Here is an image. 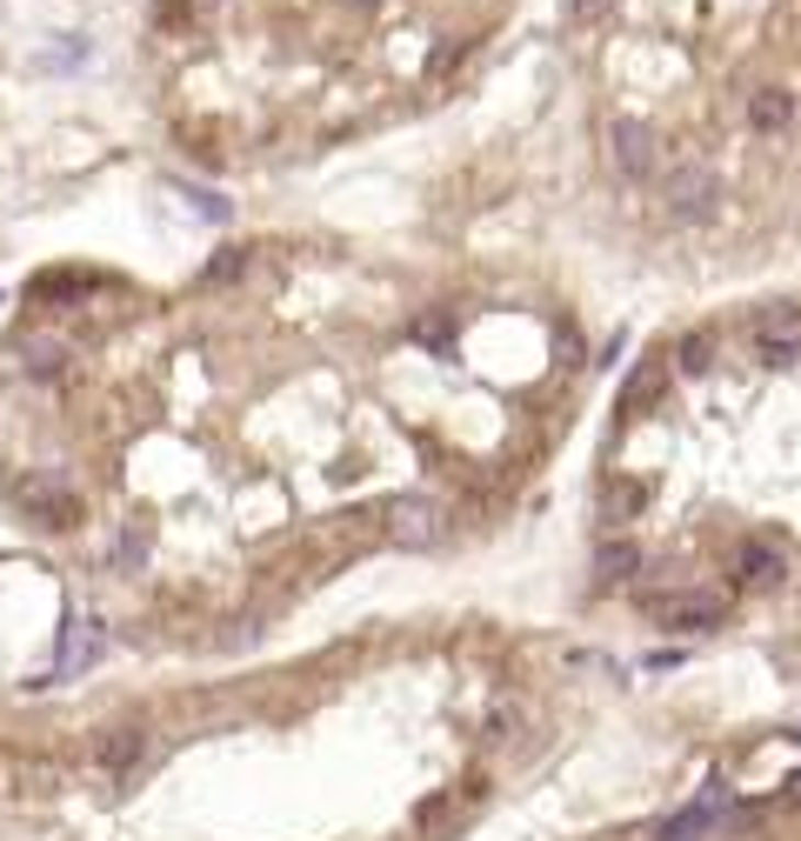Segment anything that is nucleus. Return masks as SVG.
I'll list each match as a JSON object with an SVG mask.
<instances>
[{
  "label": "nucleus",
  "instance_id": "f257e3e1",
  "mask_svg": "<svg viewBox=\"0 0 801 841\" xmlns=\"http://www.w3.org/2000/svg\"><path fill=\"white\" fill-rule=\"evenodd\" d=\"M608 154H614V175L628 188H641V181L662 175V141H655L648 121H634V114H614L608 121Z\"/></svg>",
  "mask_w": 801,
  "mask_h": 841
},
{
  "label": "nucleus",
  "instance_id": "f03ea898",
  "mask_svg": "<svg viewBox=\"0 0 801 841\" xmlns=\"http://www.w3.org/2000/svg\"><path fill=\"white\" fill-rule=\"evenodd\" d=\"M381 522H387V541L394 548H435L448 535V508H441L435 494H394L387 508H381Z\"/></svg>",
  "mask_w": 801,
  "mask_h": 841
},
{
  "label": "nucleus",
  "instance_id": "7ed1b4c3",
  "mask_svg": "<svg viewBox=\"0 0 801 841\" xmlns=\"http://www.w3.org/2000/svg\"><path fill=\"white\" fill-rule=\"evenodd\" d=\"M641 615L662 628H681V635H701V628H721L729 602L708 595V587H688V595H641Z\"/></svg>",
  "mask_w": 801,
  "mask_h": 841
},
{
  "label": "nucleus",
  "instance_id": "20e7f679",
  "mask_svg": "<svg viewBox=\"0 0 801 841\" xmlns=\"http://www.w3.org/2000/svg\"><path fill=\"white\" fill-rule=\"evenodd\" d=\"M8 494L21 501L34 522H47V528H74V522H80V494H74L60 474H21Z\"/></svg>",
  "mask_w": 801,
  "mask_h": 841
},
{
  "label": "nucleus",
  "instance_id": "39448f33",
  "mask_svg": "<svg viewBox=\"0 0 801 841\" xmlns=\"http://www.w3.org/2000/svg\"><path fill=\"white\" fill-rule=\"evenodd\" d=\"M714 201H721L714 167L688 160V167H675V175H668V214H675V221H708V214H714Z\"/></svg>",
  "mask_w": 801,
  "mask_h": 841
},
{
  "label": "nucleus",
  "instance_id": "423d86ee",
  "mask_svg": "<svg viewBox=\"0 0 801 841\" xmlns=\"http://www.w3.org/2000/svg\"><path fill=\"white\" fill-rule=\"evenodd\" d=\"M748 355H755L761 368H794V361H801V321H794V314H761V321L748 327Z\"/></svg>",
  "mask_w": 801,
  "mask_h": 841
},
{
  "label": "nucleus",
  "instance_id": "0eeeda50",
  "mask_svg": "<svg viewBox=\"0 0 801 841\" xmlns=\"http://www.w3.org/2000/svg\"><path fill=\"white\" fill-rule=\"evenodd\" d=\"M735 574H742V587H755V595H775V587L788 581V554L775 541H748L742 561H735Z\"/></svg>",
  "mask_w": 801,
  "mask_h": 841
},
{
  "label": "nucleus",
  "instance_id": "6e6552de",
  "mask_svg": "<svg viewBox=\"0 0 801 841\" xmlns=\"http://www.w3.org/2000/svg\"><path fill=\"white\" fill-rule=\"evenodd\" d=\"M721 815H729V795L721 788H708L695 808H681V815H668V828H662V841H708L714 828H721Z\"/></svg>",
  "mask_w": 801,
  "mask_h": 841
},
{
  "label": "nucleus",
  "instance_id": "1a4fd4ad",
  "mask_svg": "<svg viewBox=\"0 0 801 841\" xmlns=\"http://www.w3.org/2000/svg\"><path fill=\"white\" fill-rule=\"evenodd\" d=\"M14 355H21V368H27V374H41V381L67 374V361H74V348L60 341V334H21Z\"/></svg>",
  "mask_w": 801,
  "mask_h": 841
},
{
  "label": "nucleus",
  "instance_id": "9d476101",
  "mask_svg": "<svg viewBox=\"0 0 801 841\" xmlns=\"http://www.w3.org/2000/svg\"><path fill=\"white\" fill-rule=\"evenodd\" d=\"M788 121H794V94H788V88L748 94V127H755V134H788Z\"/></svg>",
  "mask_w": 801,
  "mask_h": 841
},
{
  "label": "nucleus",
  "instance_id": "9b49d317",
  "mask_svg": "<svg viewBox=\"0 0 801 841\" xmlns=\"http://www.w3.org/2000/svg\"><path fill=\"white\" fill-rule=\"evenodd\" d=\"M641 508H648V481H608V487H601V522H608V528L634 522Z\"/></svg>",
  "mask_w": 801,
  "mask_h": 841
},
{
  "label": "nucleus",
  "instance_id": "f8f14e48",
  "mask_svg": "<svg viewBox=\"0 0 801 841\" xmlns=\"http://www.w3.org/2000/svg\"><path fill=\"white\" fill-rule=\"evenodd\" d=\"M94 754H101V769H108V775H127L140 754H147V735H140V728H114V735H101V748H94Z\"/></svg>",
  "mask_w": 801,
  "mask_h": 841
},
{
  "label": "nucleus",
  "instance_id": "ddd939ff",
  "mask_svg": "<svg viewBox=\"0 0 801 841\" xmlns=\"http://www.w3.org/2000/svg\"><path fill=\"white\" fill-rule=\"evenodd\" d=\"M662 381H668V368H662V361H641V368L628 374V388H621V414L655 407V401H662Z\"/></svg>",
  "mask_w": 801,
  "mask_h": 841
},
{
  "label": "nucleus",
  "instance_id": "4468645a",
  "mask_svg": "<svg viewBox=\"0 0 801 841\" xmlns=\"http://www.w3.org/2000/svg\"><path fill=\"white\" fill-rule=\"evenodd\" d=\"M641 568V548L634 541H621V535H601V548H595V574L614 587V581H628Z\"/></svg>",
  "mask_w": 801,
  "mask_h": 841
},
{
  "label": "nucleus",
  "instance_id": "2eb2a0df",
  "mask_svg": "<svg viewBox=\"0 0 801 841\" xmlns=\"http://www.w3.org/2000/svg\"><path fill=\"white\" fill-rule=\"evenodd\" d=\"M708 361H714V341H708V334H681V341H675V368H681V374H708Z\"/></svg>",
  "mask_w": 801,
  "mask_h": 841
},
{
  "label": "nucleus",
  "instance_id": "dca6fc26",
  "mask_svg": "<svg viewBox=\"0 0 801 841\" xmlns=\"http://www.w3.org/2000/svg\"><path fill=\"white\" fill-rule=\"evenodd\" d=\"M108 561H114V568H140V561H147V535H140V528H121L114 548H108Z\"/></svg>",
  "mask_w": 801,
  "mask_h": 841
},
{
  "label": "nucleus",
  "instance_id": "f3484780",
  "mask_svg": "<svg viewBox=\"0 0 801 841\" xmlns=\"http://www.w3.org/2000/svg\"><path fill=\"white\" fill-rule=\"evenodd\" d=\"M34 294L41 301H74V294H88V274H41Z\"/></svg>",
  "mask_w": 801,
  "mask_h": 841
},
{
  "label": "nucleus",
  "instance_id": "a211bd4d",
  "mask_svg": "<svg viewBox=\"0 0 801 841\" xmlns=\"http://www.w3.org/2000/svg\"><path fill=\"white\" fill-rule=\"evenodd\" d=\"M415 341L448 355V341H454V321H448V314H435V321H415Z\"/></svg>",
  "mask_w": 801,
  "mask_h": 841
},
{
  "label": "nucleus",
  "instance_id": "6ab92c4d",
  "mask_svg": "<svg viewBox=\"0 0 801 841\" xmlns=\"http://www.w3.org/2000/svg\"><path fill=\"white\" fill-rule=\"evenodd\" d=\"M240 268H248V255H240V247H221V255H214V261H207V274H201V281H207V288H214V281H234V274H240Z\"/></svg>",
  "mask_w": 801,
  "mask_h": 841
},
{
  "label": "nucleus",
  "instance_id": "aec40b11",
  "mask_svg": "<svg viewBox=\"0 0 801 841\" xmlns=\"http://www.w3.org/2000/svg\"><path fill=\"white\" fill-rule=\"evenodd\" d=\"M467 47H474V41H467V34H454L448 47H435V54H428V74H448V67H461V60H467Z\"/></svg>",
  "mask_w": 801,
  "mask_h": 841
},
{
  "label": "nucleus",
  "instance_id": "412c9836",
  "mask_svg": "<svg viewBox=\"0 0 801 841\" xmlns=\"http://www.w3.org/2000/svg\"><path fill=\"white\" fill-rule=\"evenodd\" d=\"M575 14H582V21H601V14H608V0H575Z\"/></svg>",
  "mask_w": 801,
  "mask_h": 841
},
{
  "label": "nucleus",
  "instance_id": "4be33fe9",
  "mask_svg": "<svg viewBox=\"0 0 801 841\" xmlns=\"http://www.w3.org/2000/svg\"><path fill=\"white\" fill-rule=\"evenodd\" d=\"M341 8H374V0H341Z\"/></svg>",
  "mask_w": 801,
  "mask_h": 841
},
{
  "label": "nucleus",
  "instance_id": "5701e85b",
  "mask_svg": "<svg viewBox=\"0 0 801 841\" xmlns=\"http://www.w3.org/2000/svg\"><path fill=\"white\" fill-rule=\"evenodd\" d=\"M194 8H214V0H194Z\"/></svg>",
  "mask_w": 801,
  "mask_h": 841
}]
</instances>
